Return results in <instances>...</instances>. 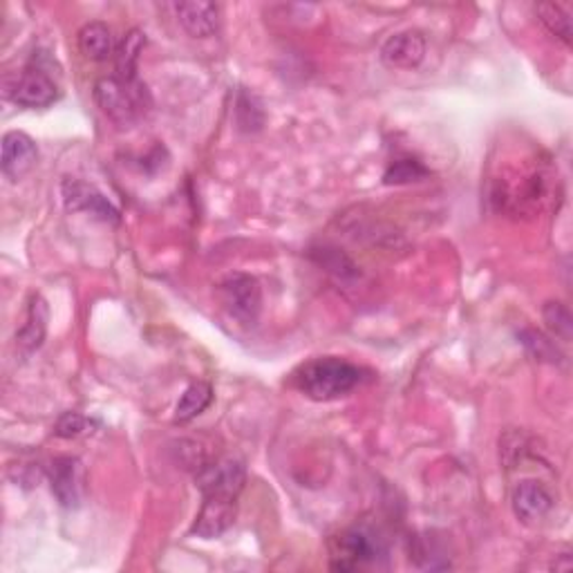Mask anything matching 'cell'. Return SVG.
Segmentation results:
<instances>
[{"instance_id":"obj_8","label":"cell","mask_w":573,"mask_h":573,"mask_svg":"<svg viewBox=\"0 0 573 573\" xmlns=\"http://www.w3.org/2000/svg\"><path fill=\"white\" fill-rule=\"evenodd\" d=\"M59 86L52 76L41 67H27L14 86L10 88V99L21 108H48L59 101Z\"/></svg>"},{"instance_id":"obj_14","label":"cell","mask_w":573,"mask_h":573,"mask_svg":"<svg viewBox=\"0 0 573 573\" xmlns=\"http://www.w3.org/2000/svg\"><path fill=\"white\" fill-rule=\"evenodd\" d=\"M48 321H50V310H48V302L43 300V296L34 294L29 298L27 304V314H25V323L21 325V329L16 332V346L25 352L32 354L38 348L43 346L46 334H48Z\"/></svg>"},{"instance_id":"obj_20","label":"cell","mask_w":573,"mask_h":573,"mask_svg":"<svg viewBox=\"0 0 573 573\" xmlns=\"http://www.w3.org/2000/svg\"><path fill=\"white\" fill-rule=\"evenodd\" d=\"M520 338H522V342L526 346V350H528L533 357H536L538 361L560 363L562 354L558 352L556 342L549 340L545 334H540V332H536V329H524V332L520 334Z\"/></svg>"},{"instance_id":"obj_4","label":"cell","mask_w":573,"mask_h":573,"mask_svg":"<svg viewBox=\"0 0 573 573\" xmlns=\"http://www.w3.org/2000/svg\"><path fill=\"white\" fill-rule=\"evenodd\" d=\"M217 300L222 310L245 327L258 323L262 312V287L249 274H228L217 283Z\"/></svg>"},{"instance_id":"obj_9","label":"cell","mask_w":573,"mask_h":573,"mask_svg":"<svg viewBox=\"0 0 573 573\" xmlns=\"http://www.w3.org/2000/svg\"><path fill=\"white\" fill-rule=\"evenodd\" d=\"M63 202L72 213H90L103 222H120V211L110 204V200L97 190L92 184L82 179H65L63 186Z\"/></svg>"},{"instance_id":"obj_21","label":"cell","mask_w":573,"mask_h":573,"mask_svg":"<svg viewBox=\"0 0 573 573\" xmlns=\"http://www.w3.org/2000/svg\"><path fill=\"white\" fill-rule=\"evenodd\" d=\"M428 175V169L419 164L416 160H397L395 164L388 166L386 175H384V182L386 184H408V182H416Z\"/></svg>"},{"instance_id":"obj_16","label":"cell","mask_w":573,"mask_h":573,"mask_svg":"<svg viewBox=\"0 0 573 573\" xmlns=\"http://www.w3.org/2000/svg\"><path fill=\"white\" fill-rule=\"evenodd\" d=\"M146 48V34L141 29H130L124 38L122 43L114 50V65H117V74L120 79L126 82H135L137 79V65H139V57Z\"/></svg>"},{"instance_id":"obj_3","label":"cell","mask_w":573,"mask_h":573,"mask_svg":"<svg viewBox=\"0 0 573 573\" xmlns=\"http://www.w3.org/2000/svg\"><path fill=\"white\" fill-rule=\"evenodd\" d=\"M386 556V545L374 531L352 526L329 540V566L334 571H359Z\"/></svg>"},{"instance_id":"obj_13","label":"cell","mask_w":573,"mask_h":573,"mask_svg":"<svg viewBox=\"0 0 573 573\" xmlns=\"http://www.w3.org/2000/svg\"><path fill=\"white\" fill-rule=\"evenodd\" d=\"M179 25L194 38H209L220 32V8L207 0H184L175 3Z\"/></svg>"},{"instance_id":"obj_5","label":"cell","mask_w":573,"mask_h":573,"mask_svg":"<svg viewBox=\"0 0 573 573\" xmlns=\"http://www.w3.org/2000/svg\"><path fill=\"white\" fill-rule=\"evenodd\" d=\"M202 498L217 495V498L238 500L247 482V469L236 457H220L215 462H204L196 475Z\"/></svg>"},{"instance_id":"obj_6","label":"cell","mask_w":573,"mask_h":573,"mask_svg":"<svg viewBox=\"0 0 573 573\" xmlns=\"http://www.w3.org/2000/svg\"><path fill=\"white\" fill-rule=\"evenodd\" d=\"M52 495L63 509H79L86 500V466L76 457H57L48 469Z\"/></svg>"},{"instance_id":"obj_18","label":"cell","mask_w":573,"mask_h":573,"mask_svg":"<svg viewBox=\"0 0 573 573\" xmlns=\"http://www.w3.org/2000/svg\"><path fill=\"white\" fill-rule=\"evenodd\" d=\"M540 23L558 36L564 46H571V12L560 3H540L536 5Z\"/></svg>"},{"instance_id":"obj_10","label":"cell","mask_w":573,"mask_h":573,"mask_svg":"<svg viewBox=\"0 0 573 573\" xmlns=\"http://www.w3.org/2000/svg\"><path fill=\"white\" fill-rule=\"evenodd\" d=\"M236 515H238V500L207 495V498H202V509L194 526H190V533L202 540H215L234 526Z\"/></svg>"},{"instance_id":"obj_15","label":"cell","mask_w":573,"mask_h":573,"mask_svg":"<svg viewBox=\"0 0 573 573\" xmlns=\"http://www.w3.org/2000/svg\"><path fill=\"white\" fill-rule=\"evenodd\" d=\"M79 50L90 61H105L114 57V38L112 29L101 21H90L79 29Z\"/></svg>"},{"instance_id":"obj_19","label":"cell","mask_w":573,"mask_h":573,"mask_svg":"<svg viewBox=\"0 0 573 573\" xmlns=\"http://www.w3.org/2000/svg\"><path fill=\"white\" fill-rule=\"evenodd\" d=\"M543 316H545V323L547 327L551 329V334L564 342L571 340V332H573V319H571V312L564 302L560 300H551L545 304L543 310Z\"/></svg>"},{"instance_id":"obj_7","label":"cell","mask_w":573,"mask_h":573,"mask_svg":"<svg viewBox=\"0 0 573 573\" xmlns=\"http://www.w3.org/2000/svg\"><path fill=\"white\" fill-rule=\"evenodd\" d=\"M511 507L515 518L526 524V526H536L553 509V495L551 490L538 482V479H522L515 484L511 493Z\"/></svg>"},{"instance_id":"obj_23","label":"cell","mask_w":573,"mask_h":573,"mask_svg":"<svg viewBox=\"0 0 573 573\" xmlns=\"http://www.w3.org/2000/svg\"><path fill=\"white\" fill-rule=\"evenodd\" d=\"M321 264L325 266L327 272L336 274L340 281H348V278H357L359 276L357 264L346 253H340L336 249H323Z\"/></svg>"},{"instance_id":"obj_12","label":"cell","mask_w":573,"mask_h":573,"mask_svg":"<svg viewBox=\"0 0 573 573\" xmlns=\"http://www.w3.org/2000/svg\"><path fill=\"white\" fill-rule=\"evenodd\" d=\"M38 162V146L36 141L21 130H10L3 137V152H0V166L3 175L12 182L25 177Z\"/></svg>"},{"instance_id":"obj_2","label":"cell","mask_w":573,"mask_h":573,"mask_svg":"<svg viewBox=\"0 0 573 573\" xmlns=\"http://www.w3.org/2000/svg\"><path fill=\"white\" fill-rule=\"evenodd\" d=\"M95 101L110 122L122 128L137 124L150 108L148 88L135 79L126 82L120 76H103L95 84Z\"/></svg>"},{"instance_id":"obj_22","label":"cell","mask_w":573,"mask_h":573,"mask_svg":"<svg viewBox=\"0 0 573 573\" xmlns=\"http://www.w3.org/2000/svg\"><path fill=\"white\" fill-rule=\"evenodd\" d=\"M90 428H92V422L88 416L79 412H63L54 426V435L61 439H76V437L90 433Z\"/></svg>"},{"instance_id":"obj_17","label":"cell","mask_w":573,"mask_h":573,"mask_svg":"<svg viewBox=\"0 0 573 573\" xmlns=\"http://www.w3.org/2000/svg\"><path fill=\"white\" fill-rule=\"evenodd\" d=\"M213 401V388L207 381H196V384H190L184 395L179 397L177 406H175V416L173 422L175 424H188L194 422L196 416H200Z\"/></svg>"},{"instance_id":"obj_1","label":"cell","mask_w":573,"mask_h":573,"mask_svg":"<svg viewBox=\"0 0 573 573\" xmlns=\"http://www.w3.org/2000/svg\"><path fill=\"white\" fill-rule=\"evenodd\" d=\"M363 381V370L346 359L319 357L302 363L294 374L291 384L312 401H334L350 395Z\"/></svg>"},{"instance_id":"obj_11","label":"cell","mask_w":573,"mask_h":573,"mask_svg":"<svg viewBox=\"0 0 573 573\" xmlns=\"http://www.w3.org/2000/svg\"><path fill=\"white\" fill-rule=\"evenodd\" d=\"M426 57V38L419 29L393 34L381 48V61L393 70H414Z\"/></svg>"}]
</instances>
